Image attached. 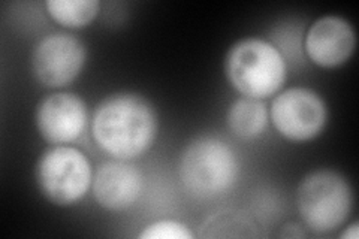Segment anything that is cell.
I'll use <instances>...</instances> for the list:
<instances>
[{
    "label": "cell",
    "mask_w": 359,
    "mask_h": 239,
    "mask_svg": "<svg viewBox=\"0 0 359 239\" xmlns=\"http://www.w3.org/2000/svg\"><path fill=\"white\" fill-rule=\"evenodd\" d=\"M92 133L100 150L118 161H132L147 153L156 139V111L140 95H111L95 111Z\"/></svg>",
    "instance_id": "cell-1"
},
{
    "label": "cell",
    "mask_w": 359,
    "mask_h": 239,
    "mask_svg": "<svg viewBox=\"0 0 359 239\" xmlns=\"http://www.w3.org/2000/svg\"><path fill=\"white\" fill-rule=\"evenodd\" d=\"M238 158L232 146L216 136H198L187 144L178 163L184 190L196 199H215L237 183Z\"/></svg>",
    "instance_id": "cell-2"
},
{
    "label": "cell",
    "mask_w": 359,
    "mask_h": 239,
    "mask_svg": "<svg viewBox=\"0 0 359 239\" xmlns=\"http://www.w3.org/2000/svg\"><path fill=\"white\" fill-rule=\"evenodd\" d=\"M224 72L232 87L243 96L265 99L283 87L286 62L271 42L244 38L228 51Z\"/></svg>",
    "instance_id": "cell-3"
},
{
    "label": "cell",
    "mask_w": 359,
    "mask_h": 239,
    "mask_svg": "<svg viewBox=\"0 0 359 239\" xmlns=\"http://www.w3.org/2000/svg\"><path fill=\"white\" fill-rule=\"evenodd\" d=\"M352 207V187L337 170H313L298 187V211L311 232L337 231L349 219Z\"/></svg>",
    "instance_id": "cell-4"
},
{
    "label": "cell",
    "mask_w": 359,
    "mask_h": 239,
    "mask_svg": "<svg viewBox=\"0 0 359 239\" xmlns=\"http://www.w3.org/2000/svg\"><path fill=\"white\" fill-rule=\"evenodd\" d=\"M36 178L45 198L59 207H69L86 196L93 183V172L83 151L57 145L41 156Z\"/></svg>",
    "instance_id": "cell-5"
},
{
    "label": "cell",
    "mask_w": 359,
    "mask_h": 239,
    "mask_svg": "<svg viewBox=\"0 0 359 239\" xmlns=\"http://www.w3.org/2000/svg\"><path fill=\"white\" fill-rule=\"evenodd\" d=\"M269 117L283 138L306 142L322 133L328 109L316 92L304 87H292L273 100Z\"/></svg>",
    "instance_id": "cell-6"
},
{
    "label": "cell",
    "mask_w": 359,
    "mask_h": 239,
    "mask_svg": "<svg viewBox=\"0 0 359 239\" xmlns=\"http://www.w3.org/2000/svg\"><path fill=\"white\" fill-rule=\"evenodd\" d=\"M87 59L86 45L69 33L42 38L32 53V69L39 83L51 88L71 84Z\"/></svg>",
    "instance_id": "cell-7"
},
{
    "label": "cell",
    "mask_w": 359,
    "mask_h": 239,
    "mask_svg": "<svg viewBox=\"0 0 359 239\" xmlns=\"http://www.w3.org/2000/svg\"><path fill=\"white\" fill-rule=\"evenodd\" d=\"M36 126L42 138L54 145L75 142L87 126L84 100L72 93H54L36 109Z\"/></svg>",
    "instance_id": "cell-8"
},
{
    "label": "cell",
    "mask_w": 359,
    "mask_h": 239,
    "mask_svg": "<svg viewBox=\"0 0 359 239\" xmlns=\"http://www.w3.org/2000/svg\"><path fill=\"white\" fill-rule=\"evenodd\" d=\"M355 45L356 35L349 21L337 15H325L309 29L304 48L314 64L332 69L351 59Z\"/></svg>",
    "instance_id": "cell-9"
},
{
    "label": "cell",
    "mask_w": 359,
    "mask_h": 239,
    "mask_svg": "<svg viewBox=\"0 0 359 239\" xmlns=\"http://www.w3.org/2000/svg\"><path fill=\"white\" fill-rule=\"evenodd\" d=\"M144 178L137 166L126 161H109L100 165L93 177L96 202L108 211H125L142 195Z\"/></svg>",
    "instance_id": "cell-10"
},
{
    "label": "cell",
    "mask_w": 359,
    "mask_h": 239,
    "mask_svg": "<svg viewBox=\"0 0 359 239\" xmlns=\"http://www.w3.org/2000/svg\"><path fill=\"white\" fill-rule=\"evenodd\" d=\"M269 112L262 99L240 97L229 107L226 123L231 132L243 139L261 136L268 126Z\"/></svg>",
    "instance_id": "cell-11"
},
{
    "label": "cell",
    "mask_w": 359,
    "mask_h": 239,
    "mask_svg": "<svg viewBox=\"0 0 359 239\" xmlns=\"http://www.w3.org/2000/svg\"><path fill=\"white\" fill-rule=\"evenodd\" d=\"M202 236L207 238H249L261 236L255 221L241 211L224 210L212 214L202 224Z\"/></svg>",
    "instance_id": "cell-12"
},
{
    "label": "cell",
    "mask_w": 359,
    "mask_h": 239,
    "mask_svg": "<svg viewBox=\"0 0 359 239\" xmlns=\"http://www.w3.org/2000/svg\"><path fill=\"white\" fill-rule=\"evenodd\" d=\"M50 17L63 27L80 29L92 22L100 9L99 0H47Z\"/></svg>",
    "instance_id": "cell-13"
},
{
    "label": "cell",
    "mask_w": 359,
    "mask_h": 239,
    "mask_svg": "<svg viewBox=\"0 0 359 239\" xmlns=\"http://www.w3.org/2000/svg\"><path fill=\"white\" fill-rule=\"evenodd\" d=\"M141 239H194V233L183 223L161 220L149 224L138 235Z\"/></svg>",
    "instance_id": "cell-14"
},
{
    "label": "cell",
    "mask_w": 359,
    "mask_h": 239,
    "mask_svg": "<svg viewBox=\"0 0 359 239\" xmlns=\"http://www.w3.org/2000/svg\"><path fill=\"white\" fill-rule=\"evenodd\" d=\"M359 235V226L358 223H352L351 226H347L346 229L341 232L340 238L343 239H356Z\"/></svg>",
    "instance_id": "cell-15"
}]
</instances>
